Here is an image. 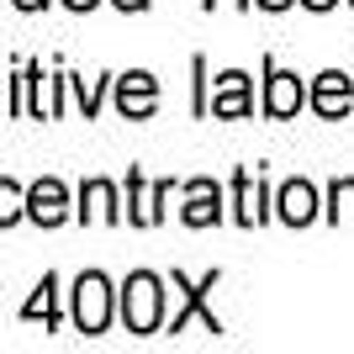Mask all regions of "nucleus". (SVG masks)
I'll use <instances>...</instances> for the list:
<instances>
[{"label":"nucleus","mask_w":354,"mask_h":354,"mask_svg":"<svg viewBox=\"0 0 354 354\" xmlns=\"http://www.w3.org/2000/svg\"><path fill=\"white\" fill-rule=\"evenodd\" d=\"M307 106L317 111V117H328V122L349 117L354 111V80L344 69H323L317 80H312V90H307Z\"/></svg>","instance_id":"0eeeda50"},{"label":"nucleus","mask_w":354,"mask_h":354,"mask_svg":"<svg viewBox=\"0 0 354 354\" xmlns=\"http://www.w3.org/2000/svg\"><path fill=\"white\" fill-rule=\"evenodd\" d=\"M74 85V95H80V111H85V117H95V111H101V80H95V85H85V80H69Z\"/></svg>","instance_id":"f3484780"},{"label":"nucleus","mask_w":354,"mask_h":354,"mask_svg":"<svg viewBox=\"0 0 354 354\" xmlns=\"http://www.w3.org/2000/svg\"><path fill=\"white\" fill-rule=\"evenodd\" d=\"M127 212L117 207V185L111 180H85L80 185V222H122Z\"/></svg>","instance_id":"f8f14e48"},{"label":"nucleus","mask_w":354,"mask_h":354,"mask_svg":"<svg viewBox=\"0 0 354 354\" xmlns=\"http://www.w3.org/2000/svg\"><path fill=\"white\" fill-rule=\"evenodd\" d=\"M122 323L138 339H148V333L164 328V281L153 270H133L127 275V286H122Z\"/></svg>","instance_id":"f257e3e1"},{"label":"nucleus","mask_w":354,"mask_h":354,"mask_svg":"<svg viewBox=\"0 0 354 354\" xmlns=\"http://www.w3.org/2000/svg\"><path fill=\"white\" fill-rule=\"evenodd\" d=\"M344 207H349V217H354V180H333V185H328V212L323 217L344 222Z\"/></svg>","instance_id":"dca6fc26"},{"label":"nucleus","mask_w":354,"mask_h":354,"mask_svg":"<svg viewBox=\"0 0 354 354\" xmlns=\"http://www.w3.org/2000/svg\"><path fill=\"white\" fill-rule=\"evenodd\" d=\"M275 217V191H270L265 175L254 169H238L233 175V222L238 227H259V222Z\"/></svg>","instance_id":"20e7f679"},{"label":"nucleus","mask_w":354,"mask_h":354,"mask_svg":"<svg viewBox=\"0 0 354 354\" xmlns=\"http://www.w3.org/2000/svg\"><path fill=\"white\" fill-rule=\"evenodd\" d=\"M254 6H265V11H291L296 0H254Z\"/></svg>","instance_id":"a211bd4d"},{"label":"nucleus","mask_w":354,"mask_h":354,"mask_svg":"<svg viewBox=\"0 0 354 354\" xmlns=\"http://www.w3.org/2000/svg\"><path fill=\"white\" fill-rule=\"evenodd\" d=\"M106 323H111V281L101 270H85L74 281V328L95 339V333H106Z\"/></svg>","instance_id":"7ed1b4c3"},{"label":"nucleus","mask_w":354,"mask_h":354,"mask_svg":"<svg viewBox=\"0 0 354 354\" xmlns=\"http://www.w3.org/2000/svg\"><path fill=\"white\" fill-rule=\"evenodd\" d=\"M69 11H95V0H64Z\"/></svg>","instance_id":"412c9836"},{"label":"nucleus","mask_w":354,"mask_h":354,"mask_svg":"<svg viewBox=\"0 0 354 354\" xmlns=\"http://www.w3.org/2000/svg\"><path fill=\"white\" fill-rule=\"evenodd\" d=\"M301 6H312V11H333L339 0H301Z\"/></svg>","instance_id":"aec40b11"},{"label":"nucleus","mask_w":354,"mask_h":354,"mask_svg":"<svg viewBox=\"0 0 354 354\" xmlns=\"http://www.w3.org/2000/svg\"><path fill=\"white\" fill-rule=\"evenodd\" d=\"M27 217L37 222V227H59V222L69 217V191H64V180L43 175L37 185H27Z\"/></svg>","instance_id":"9d476101"},{"label":"nucleus","mask_w":354,"mask_h":354,"mask_svg":"<svg viewBox=\"0 0 354 354\" xmlns=\"http://www.w3.org/2000/svg\"><path fill=\"white\" fill-rule=\"evenodd\" d=\"M180 222L185 227H217L222 222V185L217 180H191L185 185V207H180Z\"/></svg>","instance_id":"9b49d317"},{"label":"nucleus","mask_w":354,"mask_h":354,"mask_svg":"<svg viewBox=\"0 0 354 354\" xmlns=\"http://www.w3.org/2000/svg\"><path fill=\"white\" fill-rule=\"evenodd\" d=\"M217 281H222V270H207L201 281H191V275H180V270H175V275H169V286L180 291V312H175L164 328H169V333H185V323H191V317H201V328L222 339V317L207 307V296L217 291Z\"/></svg>","instance_id":"f03ea898"},{"label":"nucleus","mask_w":354,"mask_h":354,"mask_svg":"<svg viewBox=\"0 0 354 354\" xmlns=\"http://www.w3.org/2000/svg\"><path fill=\"white\" fill-rule=\"evenodd\" d=\"M11 6H21V11H43L48 0H11Z\"/></svg>","instance_id":"4be33fe9"},{"label":"nucleus","mask_w":354,"mask_h":354,"mask_svg":"<svg viewBox=\"0 0 354 354\" xmlns=\"http://www.w3.org/2000/svg\"><path fill=\"white\" fill-rule=\"evenodd\" d=\"M301 106H307V85H301V74L281 69V64L265 53V117L286 122V117H296Z\"/></svg>","instance_id":"423d86ee"},{"label":"nucleus","mask_w":354,"mask_h":354,"mask_svg":"<svg viewBox=\"0 0 354 354\" xmlns=\"http://www.w3.org/2000/svg\"><path fill=\"white\" fill-rule=\"evenodd\" d=\"M21 317H27V323L43 317L48 328H59V275H43V281H37V296L21 307Z\"/></svg>","instance_id":"ddd939ff"},{"label":"nucleus","mask_w":354,"mask_h":354,"mask_svg":"<svg viewBox=\"0 0 354 354\" xmlns=\"http://www.w3.org/2000/svg\"><path fill=\"white\" fill-rule=\"evenodd\" d=\"M127 222H133V227H153V212H148V180H143V169H127Z\"/></svg>","instance_id":"4468645a"},{"label":"nucleus","mask_w":354,"mask_h":354,"mask_svg":"<svg viewBox=\"0 0 354 354\" xmlns=\"http://www.w3.org/2000/svg\"><path fill=\"white\" fill-rule=\"evenodd\" d=\"M275 217L286 222V227H307V222L323 217V196H317V185L312 180H286L281 191H275Z\"/></svg>","instance_id":"6e6552de"},{"label":"nucleus","mask_w":354,"mask_h":354,"mask_svg":"<svg viewBox=\"0 0 354 354\" xmlns=\"http://www.w3.org/2000/svg\"><path fill=\"white\" fill-rule=\"evenodd\" d=\"M117 11H148V0H111Z\"/></svg>","instance_id":"6ab92c4d"},{"label":"nucleus","mask_w":354,"mask_h":354,"mask_svg":"<svg viewBox=\"0 0 354 354\" xmlns=\"http://www.w3.org/2000/svg\"><path fill=\"white\" fill-rule=\"evenodd\" d=\"M153 106H159V80H153L148 69H127L117 80V111L127 122H148Z\"/></svg>","instance_id":"1a4fd4ad"},{"label":"nucleus","mask_w":354,"mask_h":354,"mask_svg":"<svg viewBox=\"0 0 354 354\" xmlns=\"http://www.w3.org/2000/svg\"><path fill=\"white\" fill-rule=\"evenodd\" d=\"M21 217H27V191L16 180H0V227H11Z\"/></svg>","instance_id":"2eb2a0df"},{"label":"nucleus","mask_w":354,"mask_h":354,"mask_svg":"<svg viewBox=\"0 0 354 354\" xmlns=\"http://www.w3.org/2000/svg\"><path fill=\"white\" fill-rule=\"evenodd\" d=\"M207 117H222V122H243V117H254V80H249L243 69H222L217 80H212Z\"/></svg>","instance_id":"39448f33"},{"label":"nucleus","mask_w":354,"mask_h":354,"mask_svg":"<svg viewBox=\"0 0 354 354\" xmlns=\"http://www.w3.org/2000/svg\"><path fill=\"white\" fill-rule=\"evenodd\" d=\"M349 6H354V0H349Z\"/></svg>","instance_id":"b1692460"},{"label":"nucleus","mask_w":354,"mask_h":354,"mask_svg":"<svg viewBox=\"0 0 354 354\" xmlns=\"http://www.w3.org/2000/svg\"><path fill=\"white\" fill-rule=\"evenodd\" d=\"M201 6H207V11H217V0H201Z\"/></svg>","instance_id":"5701e85b"}]
</instances>
